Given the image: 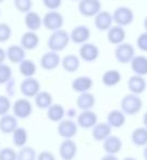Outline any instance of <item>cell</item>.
Returning <instances> with one entry per match:
<instances>
[{
  "label": "cell",
  "mask_w": 147,
  "mask_h": 160,
  "mask_svg": "<svg viewBox=\"0 0 147 160\" xmlns=\"http://www.w3.org/2000/svg\"><path fill=\"white\" fill-rule=\"evenodd\" d=\"M70 34L63 29L53 31L48 38V46L50 51L53 52H62L70 43Z\"/></svg>",
  "instance_id": "6da1fadb"
},
{
  "label": "cell",
  "mask_w": 147,
  "mask_h": 160,
  "mask_svg": "<svg viewBox=\"0 0 147 160\" xmlns=\"http://www.w3.org/2000/svg\"><path fill=\"white\" fill-rule=\"evenodd\" d=\"M121 111L125 115H135L140 113V111L143 108V101L140 98V96L134 93L125 94L121 100Z\"/></svg>",
  "instance_id": "7a4b0ae2"
},
{
  "label": "cell",
  "mask_w": 147,
  "mask_h": 160,
  "mask_svg": "<svg viewBox=\"0 0 147 160\" xmlns=\"http://www.w3.org/2000/svg\"><path fill=\"white\" fill-rule=\"evenodd\" d=\"M64 24L63 16L57 10H49L43 17V25L49 31H57L62 29Z\"/></svg>",
  "instance_id": "3957f363"
},
{
  "label": "cell",
  "mask_w": 147,
  "mask_h": 160,
  "mask_svg": "<svg viewBox=\"0 0 147 160\" xmlns=\"http://www.w3.org/2000/svg\"><path fill=\"white\" fill-rule=\"evenodd\" d=\"M112 18L117 25L124 28L130 25L134 21V12L131 8L122 6L114 10V12L112 13Z\"/></svg>",
  "instance_id": "277c9868"
},
{
  "label": "cell",
  "mask_w": 147,
  "mask_h": 160,
  "mask_svg": "<svg viewBox=\"0 0 147 160\" xmlns=\"http://www.w3.org/2000/svg\"><path fill=\"white\" fill-rule=\"evenodd\" d=\"M135 56V49L130 43H122L117 45L114 49V58L120 64H130Z\"/></svg>",
  "instance_id": "5b68a950"
},
{
  "label": "cell",
  "mask_w": 147,
  "mask_h": 160,
  "mask_svg": "<svg viewBox=\"0 0 147 160\" xmlns=\"http://www.w3.org/2000/svg\"><path fill=\"white\" fill-rule=\"evenodd\" d=\"M13 115L16 118H27L33 113V104L27 98H21L16 100V102L12 105Z\"/></svg>",
  "instance_id": "8992f818"
},
{
  "label": "cell",
  "mask_w": 147,
  "mask_h": 160,
  "mask_svg": "<svg viewBox=\"0 0 147 160\" xmlns=\"http://www.w3.org/2000/svg\"><path fill=\"white\" fill-rule=\"evenodd\" d=\"M79 11L82 16L92 18L101 11V2L99 0H80Z\"/></svg>",
  "instance_id": "52a82bcc"
},
{
  "label": "cell",
  "mask_w": 147,
  "mask_h": 160,
  "mask_svg": "<svg viewBox=\"0 0 147 160\" xmlns=\"http://www.w3.org/2000/svg\"><path fill=\"white\" fill-rule=\"evenodd\" d=\"M20 91L25 98H35L40 91V83L34 77L25 78L20 85Z\"/></svg>",
  "instance_id": "ba28073f"
},
{
  "label": "cell",
  "mask_w": 147,
  "mask_h": 160,
  "mask_svg": "<svg viewBox=\"0 0 147 160\" xmlns=\"http://www.w3.org/2000/svg\"><path fill=\"white\" fill-rule=\"evenodd\" d=\"M77 124L72 120H62L58 124L57 131L63 139H72L77 134Z\"/></svg>",
  "instance_id": "9c48e42d"
},
{
  "label": "cell",
  "mask_w": 147,
  "mask_h": 160,
  "mask_svg": "<svg viewBox=\"0 0 147 160\" xmlns=\"http://www.w3.org/2000/svg\"><path fill=\"white\" fill-rule=\"evenodd\" d=\"M98 123V118L97 114L92 110L87 111H82L79 115L76 116V124L77 126L82 127L84 129L93 128L95 125Z\"/></svg>",
  "instance_id": "30bf717a"
},
{
  "label": "cell",
  "mask_w": 147,
  "mask_h": 160,
  "mask_svg": "<svg viewBox=\"0 0 147 160\" xmlns=\"http://www.w3.org/2000/svg\"><path fill=\"white\" fill-rule=\"evenodd\" d=\"M80 58L83 59L86 62H93L95 60L98 59L99 57V48L97 45L93 44V43H85L82 44L80 47Z\"/></svg>",
  "instance_id": "8fae6325"
},
{
  "label": "cell",
  "mask_w": 147,
  "mask_h": 160,
  "mask_svg": "<svg viewBox=\"0 0 147 160\" xmlns=\"http://www.w3.org/2000/svg\"><path fill=\"white\" fill-rule=\"evenodd\" d=\"M61 64V58L57 52H47L40 57V67L47 71L53 70Z\"/></svg>",
  "instance_id": "7c38bea8"
},
{
  "label": "cell",
  "mask_w": 147,
  "mask_h": 160,
  "mask_svg": "<svg viewBox=\"0 0 147 160\" xmlns=\"http://www.w3.org/2000/svg\"><path fill=\"white\" fill-rule=\"evenodd\" d=\"M77 146L72 139H63L59 146V156L62 160H73L76 157Z\"/></svg>",
  "instance_id": "4fadbf2b"
},
{
  "label": "cell",
  "mask_w": 147,
  "mask_h": 160,
  "mask_svg": "<svg viewBox=\"0 0 147 160\" xmlns=\"http://www.w3.org/2000/svg\"><path fill=\"white\" fill-rule=\"evenodd\" d=\"M90 38V30L86 25H77L71 31L70 38L75 44H85Z\"/></svg>",
  "instance_id": "5bb4252c"
},
{
  "label": "cell",
  "mask_w": 147,
  "mask_h": 160,
  "mask_svg": "<svg viewBox=\"0 0 147 160\" xmlns=\"http://www.w3.org/2000/svg\"><path fill=\"white\" fill-rule=\"evenodd\" d=\"M94 18V24L99 31H108L112 27L113 18H112V14L110 12L99 11Z\"/></svg>",
  "instance_id": "9a60e30c"
},
{
  "label": "cell",
  "mask_w": 147,
  "mask_h": 160,
  "mask_svg": "<svg viewBox=\"0 0 147 160\" xmlns=\"http://www.w3.org/2000/svg\"><path fill=\"white\" fill-rule=\"evenodd\" d=\"M146 80H145V78L143 76L133 75L127 80V88H129L131 93L140 96V93H143L146 90Z\"/></svg>",
  "instance_id": "2e32d148"
},
{
  "label": "cell",
  "mask_w": 147,
  "mask_h": 160,
  "mask_svg": "<svg viewBox=\"0 0 147 160\" xmlns=\"http://www.w3.org/2000/svg\"><path fill=\"white\" fill-rule=\"evenodd\" d=\"M18 118L13 114H6L0 116V132L3 134H12L19 127Z\"/></svg>",
  "instance_id": "e0dca14e"
},
{
  "label": "cell",
  "mask_w": 147,
  "mask_h": 160,
  "mask_svg": "<svg viewBox=\"0 0 147 160\" xmlns=\"http://www.w3.org/2000/svg\"><path fill=\"white\" fill-rule=\"evenodd\" d=\"M71 86L74 91L79 93H84V92H90V90L94 86V81L88 76H80L73 80Z\"/></svg>",
  "instance_id": "ac0fdd59"
},
{
  "label": "cell",
  "mask_w": 147,
  "mask_h": 160,
  "mask_svg": "<svg viewBox=\"0 0 147 160\" xmlns=\"http://www.w3.org/2000/svg\"><path fill=\"white\" fill-rule=\"evenodd\" d=\"M103 148L106 151V153L116 155V153L120 152L122 149V140L118 136L110 135L103 142Z\"/></svg>",
  "instance_id": "d6986e66"
},
{
  "label": "cell",
  "mask_w": 147,
  "mask_h": 160,
  "mask_svg": "<svg viewBox=\"0 0 147 160\" xmlns=\"http://www.w3.org/2000/svg\"><path fill=\"white\" fill-rule=\"evenodd\" d=\"M107 32V38L109 43L113 45H119L124 43L126 33H125V30L123 27H120V25H114L113 27L112 25Z\"/></svg>",
  "instance_id": "ffe728a7"
},
{
  "label": "cell",
  "mask_w": 147,
  "mask_h": 160,
  "mask_svg": "<svg viewBox=\"0 0 147 160\" xmlns=\"http://www.w3.org/2000/svg\"><path fill=\"white\" fill-rule=\"evenodd\" d=\"M112 127L106 123H97L92 129V136L96 142H103L111 135Z\"/></svg>",
  "instance_id": "44dd1931"
},
{
  "label": "cell",
  "mask_w": 147,
  "mask_h": 160,
  "mask_svg": "<svg viewBox=\"0 0 147 160\" xmlns=\"http://www.w3.org/2000/svg\"><path fill=\"white\" fill-rule=\"evenodd\" d=\"M131 69L134 75L146 76L147 75V57L144 55H135L131 60Z\"/></svg>",
  "instance_id": "7402d4cb"
},
{
  "label": "cell",
  "mask_w": 147,
  "mask_h": 160,
  "mask_svg": "<svg viewBox=\"0 0 147 160\" xmlns=\"http://www.w3.org/2000/svg\"><path fill=\"white\" fill-rule=\"evenodd\" d=\"M39 44V36L37 35L36 32L27 31L21 38V46L25 51H33Z\"/></svg>",
  "instance_id": "603a6c76"
},
{
  "label": "cell",
  "mask_w": 147,
  "mask_h": 160,
  "mask_svg": "<svg viewBox=\"0 0 147 160\" xmlns=\"http://www.w3.org/2000/svg\"><path fill=\"white\" fill-rule=\"evenodd\" d=\"M24 23L25 27L27 28L29 31L36 32L42 28L43 25V18L35 11H30L27 13H25L24 18Z\"/></svg>",
  "instance_id": "cb8c5ba5"
},
{
  "label": "cell",
  "mask_w": 147,
  "mask_h": 160,
  "mask_svg": "<svg viewBox=\"0 0 147 160\" xmlns=\"http://www.w3.org/2000/svg\"><path fill=\"white\" fill-rule=\"evenodd\" d=\"M126 115L121 110H112L107 114V123L112 128H120L125 124Z\"/></svg>",
  "instance_id": "d4e9b609"
},
{
  "label": "cell",
  "mask_w": 147,
  "mask_h": 160,
  "mask_svg": "<svg viewBox=\"0 0 147 160\" xmlns=\"http://www.w3.org/2000/svg\"><path fill=\"white\" fill-rule=\"evenodd\" d=\"M96 103V99L95 96L90 92H84V93H80V96L76 99V107L79 108L81 111H87V110H92L93 107Z\"/></svg>",
  "instance_id": "484cf974"
},
{
  "label": "cell",
  "mask_w": 147,
  "mask_h": 160,
  "mask_svg": "<svg viewBox=\"0 0 147 160\" xmlns=\"http://www.w3.org/2000/svg\"><path fill=\"white\" fill-rule=\"evenodd\" d=\"M6 52L7 58L13 64H20L25 59V49L21 45H11Z\"/></svg>",
  "instance_id": "4316f807"
},
{
  "label": "cell",
  "mask_w": 147,
  "mask_h": 160,
  "mask_svg": "<svg viewBox=\"0 0 147 160\" xmlns=\"http://www.w3.org/2000/svg\"><path fill=\"white\" fill-rule=\"evenodd\" d=\"M62 68L68 72H75L79 70L80 66H81V62H80V57L74 54H69L66 55L61 59Z\"/></svg>",
  "instance_id": "83f0119b"
},
{
  "label": "cell",
  "mask_w": 147,
  "mask_h": 160,
  "mask_svg": "<svg viewBox=\"0 0 147 160\" xmlns=\"http://www.w3.org/2000/svg\"><path fill=\"white\" fill-rule=\"evenodd\" d=\"M64 115H66V110L62 107L61 104H51L50 107L47 109V116L48 118L51 121V122L55 123H59L61 122L64 118Z\"/></svg>",
  "instance_id": "f1b7e54d"
},
{
  "label": "cell",
  "mask_w": 147,
  "mask_h": 160,
  "mask_svg": "<svg viewBox=\"0 0 147 160\" xmlns=\"http://www.w3.org/2000/svg\"><path fill=\"white\" fill-rule=\"evenodd\" d=\"M101 81L106 87H114L121 81V73L116 69L106 70L101 77Z\"/></svg>",
  "instance_id": "f546056e"
},
{
  "label": "cell",
  "mask_w": 147,
  "mask_h": 160,
  "mask_svg": "<svg viewBox=\"0 0 147 160\" xmlns=\"http://www.w3.org/2000/svg\"><path fill=\"white\" fill-rule=\"evenodd\" d=\"M131 140L135 146L145 147L147 145V128L146 127H137L131 134Z\"/></svg>",
  "instance_id": "4dcf8cb0"
},
{
  "label": "cell",
  "mask_w": 147,
  "mask_h": 160,
  "mask_svg": "<svg viewBox=\"0 0 147 160\" xmlns=\"http://www.w3.org/2000/svg\"><path fill=\"white\" fill-rule=\"evenodd\" d=\"M34 101H35V104L38 109L42 110H47L53 102V96H51L50 92L48 91H39L36 97L34 98Z\"/></svg>",
  "instance_id": "1f68e13d"
},
{
  "label": "cell",
  "mask_w": 147,
  "mask_h": 160,
  "mask_svg": "<svg viewBox=\"0 0 147 160\" xmlns=\"http://www.w3.org/2000/svg\"><path fill=\"white\" fill-rule=\"evenodd\" d=\"M36 69L37 67H36L35 62L31 59H24L19 64V71L25 78L34 77V75L36 73Z\"/></svg>",
  "instance_id": "d6a6232c"
},
{
  "label": "cell",
  "mask_w": 147,
  "mask_h": 160,
  "mask_svg": "<svg viewBox=\"0 0 147 160\" xmlns=\"http://www.w3.org/2000/svg\"><path fill=\"white\" fill-rule=\"evenodd\" d=\"M27 139H29V135H27V131L24 127L19 126L12 133V140L16 147H20V148L24 147L27 142Z\"/></svg>",
  "instance_id": "836d02e7"
},
{
  "label": "cell",
  "mask_w": 147,
  "mask_h": 160,
  "mask_svg": "<svg viewBox=\"0 0 147 160\" xmlns=\"http://www.w3.org/2000/svg\"><path fill=\"white\" fill-rule=\"evenodd\" d=\"M36 151L33 147L24 146L18 152V160H36Z\"/></svg>",
  "instance_id": "e575fe53"
},
{
  "label": "cell",
  "mask_w": 147,
  "mask_h": 160,
  "mask_svg": "<svg viewBox=\"0 0 147 160\" xmlns=\"http://www.w3.org/2000/svg\"><path fill=\"white\" fill-rule=\"evenodd\" d=\"M11 79H12L11 67L3 62V64L0 65V85H6Z\"/></svg>",
  "instance_id": "d590c367"
},
{
  "label": "cell",
  "mask_w": 147,
  "mask_h": 160,
  "mask_svg": "<svg viewBox=\"0 0 147 160\" xmlns=\"http://www.w3.org/2000/svg\"><path fill=\"white\" fill-rule=\"evenodd\" d=\"M14 6H16L18 11L27 13L32 10L33 0H14Z\"/></svg>",
  "instance_id": "8d00e7d4"
},
{
  "label": "cell",
  "mask_w": 147,
  "mask_h": 160,
  "mask_svg": "<svg viewBox=\"0 0 147 160\" xmlns=\"http://www.w3.org/2000/svg\"><path fill=\"white\" fill-rule=\"evenodd\" d=\"M0 160H18V152L13 148L5 147L0 149Z\"/></svg>",
  "instance_id": "74e56055"
},
{
  "label": "cell",
  "mask_w": 147,
  "mask_h": 160,
  "mask_svg": "<svg viewBox=\"0 0 147 160\" xmlns=\"http://www.w3.org/2000/svg\"><path fill=\"white\" fill-rule=\"evenodd\" d=\"M12 35V29L7 23H0V43H5L10 40Z\"/></svg>",
  "instance_id": "f35d334b"
},
{
  "label": "cell",
  "mask_w": 147,
  "mask_h": 160,
  "mask_svg": "<svg viewBox=\"0 0 147 160\" xmlns=\"http://www.w3.org/2000/svg\"><path fill=\"white\" fill-rule=\"evenodd\" d=\"M12 104L8 96H0V116H3L9 113Z\"/></svg>",
  "instance_id": "ab89813d"
},
{
  "label": "cell",
  "mask_w": 147,
  "mask_h": 160,
  "mask_svg": "<svg viewBox=\"0 0 147 160\" xmlns=\"http://www.w3.org/2000/svg\"><path fill=\"white\" fill-rule=\"evenodd\" d=\"M136 45L142 52H147V32L140 33L136 40Z\"/></svg>",
  "instance_id": "60d3db41"
},
{
  "label": "cell",
  "mask_w": 147,
  "mask_h": 160,
  "mask_svg": "<svg viewBox=\"0 0 147 160\" xmlns=\"http://www.w3.org/2000/svg\"><path fill=\"white\" fill-rule=\"evenodd\" d=\"M43 3L48 10H58L62 5V0H43Z\"/></svg>",
  "instance_id": "b9f144b4"
},
{
  "label": "cell",
  "mask_w": 147,
  "mask_h": 160,
  "mask_svg": "<svg viewBox=\"0 0 147 160\" xmlns=\"http://www.w3.org/2000/svg\"><path fill=\"white\" fill-rule=\"evenodd\" d=\"M36 160H56V157L51 151L43 150L36 157Z\"/></svg>",
  "instance_id": "7bdbcfd3"
},
{
  "label": "cell",
  "mask_w": 147,
  "mask_h": 160,
  "mask_svg": "<svg viewBox=\"0 0 147 160\" xmlns=\"http://www.w3.org/2000/svg\"><path fill=\"white\" fill-rule=\"evenodd\" d=\"M7 86V93H8V97H12L16 94V81L14 79H11L10 81H8L6 83Z\"/></svg>",
  "instance_id": "ee69618b"
},
{
  "label": "cell",
  "mask_w": 147,
  "mask_h": 160,
  "mask_svg": "<svg viewBox=\"0 0 147 160\" xmlns=\"http://www.w3.org/2000/svg\"><path fill=\"white\" fill-rule=\"evenodd\" d=\"M6 59H7V52L2 47H0V65L3 64Z\"/></svg>",
  "instance_id": "f6af8a7d"
},
{
  "label": "cell",
  "mask_w": 147,
  "mask_h": 160,
  "mask_svg": "<svg viewBox=\"0 0 147 160\" xmlns=\"http://www.w3.org/2000/svg\"><path fill=\"white\" fill-rule=\"evenodd\" d=\"M100 160H119L118 158L116 157V155H109V153H106Z\"/></svg>",
  "instance_id": "bcb514c9"
},
{
  "label": "cell",
  "mask_w": 147,
  "mask_h": 160,
  "mask_svg": "<svg viewBox=\"0 0 147 160\" xmlns=\"http://www.w3.org/2000/svg\"><path fill=\"white\" fill-rule=\"evenodd\" d=\"M143 124H144V127L147 128V112L144 114V116H143Z\"/></svg>",
  "instance_id": "7dc6e473"
},
{
  "label": "cell",
  "mask_w": 147,
  "mask_h": 160,
  "mask_svg": "<svg viewBox=\"0 0 147 160\" xmlns=\"http://www.w3.org/2000/svg\"><path fill=\"white\" fill-rule=\"evenodd\" d=\"M66 114H69V116H71V118H72V116H75V110H69L68 112L66 111Z\"/></svg>",
  "instance_id": "c3c4849f"
},
{
  "label": "cell",
  "mask_w": 147,
  "mask_h": 160,
  "mask_svg": "<svg viewBox=\"0 0 147 160\" xmlns=\"http://www.w3.org/2000/svg\"><path fill=\"white\" fill-rule=\"evenodd\" d=\"M143 157L145 160H147V145L144 147V150H143Z\"/></svg>",
  "instance_id": "681fc988"
},
{
  "label": "cell",
  "mask_w": 147,
  "mask_h": 160,
  "mask_svg": "<svg viewBox=\"0 0 147 160\" xmlns=\"http://www.w3.org/2000/svg\"><path fill=\"white\" fill-rule=\"evenodd\" d=\"M144 28H145V30H146V32H147V17L144 19Z\"/></svg>",
  "instance_id": "f907efd6"
},
{
  "label": "cell",
  "mask_w": 147,
  "mask_h": 160,
  "mask_svg": "<svg viewBox=\"0 0 147 160\" xmlns=\"http://www.w3.org/2000/svg\"><path fill=\"white\" fill-rule=\"evenodd\" d=\"M122 160H137V159H135V158H133V157H125V158H123Z\"/></svg>",
  "instance_id": "816d5d0a"
},
{
  "label": "cell",
  "mask_w": 147,
  "mask_h": 160,
  "mask_svg": "<svg viewBox=\"0 0 147 160\" xmlns=\"http://www.w3.org/2000/svg\"><path fill=\"white\" fill-rule=\"evenodd\" d=\"M3 1H5V0H0V3H1V2H3Z\"/></svg>",
  "instance_id": "f5cc1de1"
},
{
  "label": "cell",
  "mask_w": 147,
  "mask_h": 160,
  "mask_svg": "<svg viewBox=\"0 0 147 160\" xmlns=\"http://www.w3.org/2000/svg\"><path fill=\"white\" fill-rule=\"evenodd\" d=\"M73 1H80V0H73Z\"/></svg>",
  "instance_id": "db71d44e"
},
{
  "label": "cell",
  "mask_w": 147,
  "mask_h": 160,
  "mask_svg": "<svg viewBox=\"0 0 147 160\" xmlns=\"http://www.w3.org/2000/svg\"><path fill=\"white\" fill-rule=\"evenodd\" d=\"M0 14H1V12H0Z\"/></svg>",
  "instance_id": "11a10c76"
}]
</instances>
